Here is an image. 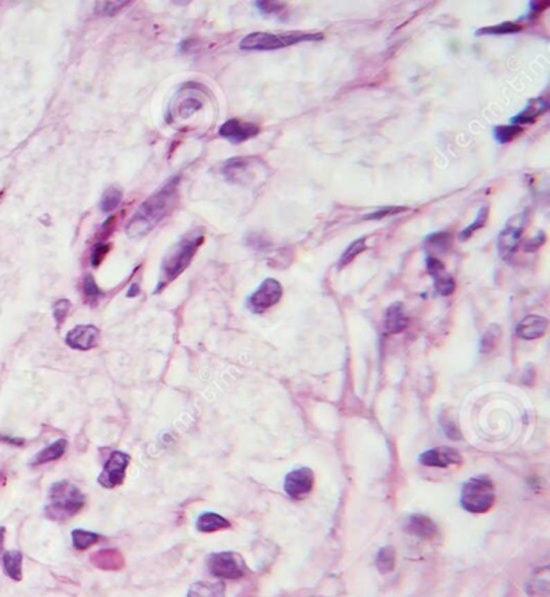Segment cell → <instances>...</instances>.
Here are the masks:
<instances>
[{
	"label": "cell",
	"instance_id": "cell-1",
	"mask_svg": "<svg viewBox=\"0 0 550 597\" xmlns=\"http://www.w3.org/2000/svg\"><path fill=\"white\" fill-rule=\"evenodd\" d=\"M178 179L168 183L163 189H160L157 194L149 197L139 212L136 213L133 220L129 221L126 232L129 237H143L152 230V228L163 220L168 213L173 212V208L178 203Z\"/></svg>",
	"mask_w": 550,
	"mask_h": 597
},
{
	"label": "cell",
	"instance_id": "cell-2",
	"mask_svg": "<svg viewBox=\"0 0 550 597\" xmlns=\"http://www.w3.org/2000/svg\"><path fill=\"white\" fill-rule=\"evenodd\" d=\"M205 236H203L202 228H197L191 232H187L172 250L165 257L162 271H160V281L155 293H160L165 286H168L172 281L178 278L184 270L191 265L194 255L197 254L199 247L203 244Z\"/></svg>",
	"mask_w": 550,
	"mask_h": 597
},
{
	"label": "cell",
	"instance_id": "cell-3",
	"mask_svg": "<svg viewBox=\"0 0 550 597\" xmlns=\"http://www.w3.org/2000/svg\"><path fill=\"white\" fill-rule=\"evenodd\" d=\"M86 504L84 494L73 483L58 481L51 488L46 517L52 522H66L77 515Z\"/></svg>",
	"mask_w": 550,
	"mask_h": 597
},
{
	"label": "cell",
	"instance_id": "cell-4",
	"mask_svg": "<svg viewBox=\"0 0 550 597\" xmlns=\"http://www.w3.org/2000/svg\"><path fill=\"white\" fill-rule=\"evenodd\" d=\"M323 39V34H311L305 31H289L281 34L271 33H252L249 36L242 39L241 48L242 50H277V48H284L289 46H295L299 42L305 41H318Z\"/></svg>",
	"mask_w": 550,
	"mask_h": 597
},
{
	"label": "cell",
	"instance_id": "cell-5",
	"mask_svg": "<svg viewBox=\"0 0 550 597\" xmlns=\"http://www.w3.org/2000/svg\"><path fill=\"white\" fill-rule=\"evenodd\" d=\"M268 165L259 157H236L223 165L221 173L235 184H257L266 178Z\"/></svg>",
	"mask_w": 550,
	"mask_h": 597
},
{
	"label": "cell",
	"instance_id": "cell-6",
	"mask_svg": "<svg viewBox=\"0 0 550 597\" xmlns=\"http://www.w3.org/2000/svg\"><path fill=\"white\" fill-rule=\"evenodd\" d=\"M495 504V488L489 478L479 477L465 483L461 489V507L470 513H486Z\"/></svg>",
	"mask_w": 550,
	"mask_h": 597
},
{
	"label": "cell",
	"instance_id": "cell-7",
	"mask_svg": "<svg viewBox=\"0 0 550 597\" xmlns=\"http://www.w3.org/2000/svg\"><path fill=\"white\" fill-rule=\"evenodd\" d=\"M208 570L213 576L221 580H241L247 575L244 559L236 552H218L208 557Z\"/></svg>",
	"mask_w": 550,
	"mask_h": 597
},
{
	"label": "cell",
	"instance_id": "cell-8",
	"mask_svg": "<svg viewBox=\"0 0 550 597\" xmlns=\"http://www.w3.org/2000/svg\"><path fill=\"white\" fill-rule=\"evenodd\" d=\"M281 299H282L281 283L273 278H270V279H265L264 283L259 286V289L250 295L249 302H247V307H249L250 312L254 313H265L266 310L275 307Z\"/></svg>",
	"mask_w": 550,
	"mask_h": 597
},
{
	"label": "cell",
	"instance_id": "cell-9",
	"mask_svg": "<svg viewBox=\"0 0 550 597\" xmlns=\"http://www.w3.org/2000/svg\"><path fill=\"white\" fill-rule=\"evenodd\" d=\"M129 465V455L125 452H113L107 460L104 472L99 477V484L102 488H116L123 484L126 477V468Z\"/></svg>",
	"mask_w": 550,
	"mask_h": 597
},
{
	"label": "cell",
	"instance_id": "cell-10",
	"mask_svg": "<svg viewBox=\"0 0 550 597\" xmlns=\"http://www.w3.org/2000/svg\"><path fill=\"white\" fill-rule=\"evenodd\" d=\"M313 484H315L313 472H311L310 468L302 467V468L292 470V472L287 475L284 479V491L289 497L300 501V499H304L311 493Z\"/></svg>",
	"mask_w": 550,
	"mask_h": 597
},
{
	"label": "cell",
	"instance_id": "cell-11",
	"mask_svg": "<svg viewBox=\"0 0 550 597\" xmlns=\"http://www.w3.org/2000/svg\"><path fill=\"white\" fill-rule=\"evenodd\" d=\"M260 133V126L252 121L241 120V118H231L228 120L225 125L220 128V136L230 140L232 144H241L246 143L252 138H255Z\"/></svg>",
	"mask_w": 550,
	"mask_h": 597
},
{
	"label": "cell",
	"instance_id": "cell-12",
	"mask_svg": "<svg viewBox=\"0 0 550 597\" xmlns=\"http://www.w3.org/2000/svg\"><path fill=\"white\" fill-rule=\"evenodd\" d=\"M100 331L92 324H81L66 334L65 342L75 351H91L99 344Z\"/></svg>",
	"mask_w": 550,
	"mask_h": 597
},
{
	"label": "cell",
	"instance_id": "cell-13",
	"mask_svg": "<svg viewBox=\"0 0 550 597\" xmlns=\"http://www.w3.org/2000/svg\"><path fill=\"white\" fill-rule=\"evenodd\" d=\"M420 462L426 467L449 468L461 463V454L452 448H436L420 455Z\"/></svg>",
	"mask_w": 550,
	"mask_h": 597
},
{
	"label": "cell",
	"instance_id": "cell-14",
	"mask_svg": "<svg viewBox=\"0 0 550 597\" xmlns=\"http://www.w3.org/2000/svg\"><path fill=\"white\" fill-rule=\"evenodd\" d=\"M526 221L528 218L524 213H520V215H517L508 221V225L505 226V230L500 232L499 236L500 250L504 252L513 250L515 247L520 244V241H522L523 237V232L526 230Z\"/></svg>",
	"mask_w": 550,
	"mask_h": 597
},
{
	"label": "cell",
	"instance_id": "cell-15",
	"mask_svg": "<svg viewBox=\"0 0 550 597\" xmlns=\"http://www.w3.org/2000/svg\"><path fill=\"white\" fill-rule=\"evenodd\" d=\"M549 322L547 318L541 317V315H528L526 318H523L517 327V334L518 338L528 339V341H534V339L542 338L547 333Z\"/></svg>",
	"mask_w": 550,
	"mask_h": 597
},
{
	"label": "cell",
	"instance_id": "cell-16",
	"mask_svg": "<svg viewBox=\"0 0 550 597\" xmlns=\"http://www.w3.org/2000/svg\"><path fill=\"white\" fill-rule=\"evenodd\" d=\"M92 565L100 570L116 571L125 567V557L118 549H100L91 557Z\"/></svg>",
	"mask_w": 550,
	"mask_h": 597
},
{
	"label": "cell",
	"instance_id": "cell-17",
	"mask_svg": "<svg viewBox=\"0 0 550 597\" xmlns=\"http://www.w3.org/2000/svg\"><path fill=\"white\" fill-rule=\"evenodd\" d=\"M407 531L416 538H423V540H432L437 535V526L430 517L413 515L408 520Z\"/></svg>",
	"mask_w": 550,
	"mask_h": 597
},
{
	"label": "cell",
	"instance_id": "cell-18",
	"mask_svg": "<svg viewBox=\"0 0 550 597\" xmlns=\"http://www.w3.org/2000/svg\"><path fill=\"white\" fill-rule=\"evenodd\" d=\"M384 327H386V331L391 334L402 333L403 329L408 327V317L402 304H392L391 307L387 309L386 318H384Z\"/></svg>",
	"mask_w": 550,
	"mask_h": 597
},
{
	"label": "cell",
	"instance_id": "cell-19",
	"mask_svg": "<svg viewBox=\"0 0 550 597\" xmlns=\"http://www.w3.org/2000/svg\"><path fill=\"white\" fill-rule=\"evenodd\" d=\"M223 581H199L189 588L187 597H225Z\"/></svg>",
	"mask_w": 550,
	"mask_h": 597
},
{
	"label": "cell",
	"instance_id": "cell-20",
	"mask_svg": "<svg viewBox=\"0 0 550 597\" xmlns=\"http://www.w3.org/2000/svg\"><path fill=\"white\" fill-rule=\"evenodd\" d=\"M66 446H68L66 439H58V441H55V443L51 444V446H47L46 449H42L41 452L34 455L31 465H33V467H37V465H44V463L53 462V460L62 459L63 455H65V452H66Z\"/></svg>",
	"mask_w": 550,
	"mask_h": 597
},
{
	"label": "cell",
	"instance_id": "cell-21",
	"mask_svg": "<svg viewBox=\"0 0 550 597\" xmlns=\"http://www.w3.org/2000/svg\"><path fill=\"white\" fill-rule=\"evenodd\" d=\"M231 526V523L226 520V518H223L221 515H218V513H203V515L199 517L197 520V530L201 533H215V531H221V530H228V528Z\"/></svg>",
	"mask_w": 550,
	"mask_h": 597
},
{
	"label": "cell",
	"instance_id": "cell-22",
	"mask_svg": "<svg viewBox=\"0 0 550 597\" xmlns=\"http://www.w3.org/2000/svg\"><path fill=\"white\" fill-rule=\"evenodd\" d=\"M3 571L7 573V576L15 580V581H21L23 578V555L21 552L18 551H10L5 552L3 559Z\"/></svg>",
	"mask_w": 550,
	"mask_h": 597
},
{
	"label": "cell",
	"instance_id": "cell-23",
	"mask_svg": "<svg viewBox=\"0 0 550 597\" xmlns=\"http://www.w3.org/2000/svg\"><path fill=\"white\" fill-rule=\"evenodd\" d=\"M547 107H549V102L546 99L533 100L531 104L526 107V110H523L518 116H515L513 125L520 126L523 123H533V121H536L539 116L547 110Z\"/></svg>",
	"mask_w": 550,
	"mask_h": 597
},
{
	"label": "cell",
	"instance_id": "cell-24",
	"mask_svg": "<svg viewBox=\"0 0 550 597\" xmlns=\"http://www.w3.org/2000/svg\"><path fill=\"white\" fill-rule=\"evenodd\" d=\"M81 293H82V299H84L86 304L89 305H95L99 302V299L104 295L102 293V289L97 286L94 276L92 275H86L84 278H82L81 283Z\"/></svg>",
	"mask_w": 550,
	"mask_h": 597
},
{
	"label": "cell",
	"instance_id": "cell-25",
	"mask_svg": "<svg viewBox=\"0 0 550 597\" xmlns=\"http://www.w3.org/2000/svg\"><path fill=\"white\" fill-rule=\"evenodd\" d=\"M500 336H502V329H500V327H497V324H491V327L486 329L483 341H481V352L483 353L494 352L495 349L499 347Z\"/></svg>",
	"mask_w": 550,
	"mask_h": 597
},
{
	"label": "cell",
	"instance_id": "cell-26",
	"mask_svg": "<svg viewBox=\"0 0 550 597\" xmlns=\"http://www.w3.org/2000/svg\"><path fill=\"white\" fill-rule=\"evenodd\" d=\"M367 237H360V239L354 241L352 244H350L345 252L340 257L339 260V268H344V266H347L349 264H352V261L357 259V257L362 254V252L367 250Z\"/></svg>",
	"mask_w": 550,
	"mask_h": 597
},
{
	"label": "cell",
	"instance_id": "cell-27",
	"mask_svg": "<svg viewBox=\"0 0 550 597\" xmlns=\"http://www.w3.org/2000/svg\"><path fill=\"white\" fill-rule=\"evenodd\" d=\"M376 567L379 573H391L396 569V551L392 547H383L376 557Z\"/></svg>",
	"mask_w": 550,
	"mask_h": 597
},
{
	"label": "cell",
	"instance_id": "cell-28",
	"mask_svg": "<svg viewBox=\"0 0 550 597\" xmlns=\"http://www.w3.org/2000/svg\"><path fill=\"white\" fill-rule=\"evenodd\" d=\"M71 536H73V546H75L77 551H87L100 540L99 535L86 530H75L71 533Z\"/></svg>",
	"mask_w": 550,
	"mask_h": 597
},
{
	"label": "cell",
	"instance_id": "cell-29",
	"mask_svg": "<svg viewBox=\"0 0 550 597\" xmlns=\"http://www.w3.org/2000/svg\"><path fill=\"white\" fill-rule=\"evenodd\" d=\"M431 276L434 278L436 289L439 291V294L450 295L455 291V281L449 273H447L446 268L436 271V273H432Z\"/></svg>",
	"mask_w": 550,
	"mask_h": 597
},
{
	"label": "cell",
	"instance_id": "cell-30",
	"mask_svg": "<svg viewBox=\"0 0 550 597\" xmlns=\"http://www.w3.org/2000/svg\"><path fill=\"white\" fill-rule=\"evenodd\" d=\"M523 133V126L518 125H507V126H499L495 128V139L500 144H508L518 138Z\"/></svg>",
	"mask_w": 550,
	"mask_h": 597
},
{
	"label": "cell",
	"instance_id": "cell-31",
	"mask_svg": "<svg viewBox=\"0 0 550 597\" xmlns=\"http://www.w3.org/2000/svg\"><path fill=\"white\" fill-rule=\"evenodd\" d=\"M120 202H121V191H120V189L115 187V186L109 187L104 192V197H102V202H100L102 212H113L115 208L120 205Z\"/></svg>",
	"mask_w": 550,
	"mask_h": 597
},
{
	"label": "cell",
	"instance_id": "cell-32",
	"mask_svg": "<svg viewBox=\"0 0 550 597\" xmlns=\"http://www.w3.org/2000/svg\"><path fill=\"white\" fill-rule=\"evenodd\" d=\"M441 425H442V428H444L446 434L449 436L450 439H454V441L460 439V436H461L460 434V426L457 425L455 419H450L449 412H444V414L441 415Z\"/></svg>",
	"mask_w": 550,
	"mask_h": 597
},
{
	"label": "cell",
	"instance_id": "cell-33",
	"mask_svg": "<svg viewBox=\"0 0 550 597\" xmlns=\"http://www.w3.org/2000/svg\"><path fill=\"white\" fill-rule=\"evenodd\" d=\"M488 217H489V207L486 205V207L481 208L479 215H478V218H476V221L473 223V225H470L464 232H461V239H464V241L468 239V237L471 235H473V232L481 230V228H484L486 226V221H488Z\"/></svg>",
	"mask_w": 550,
	"mask_h": 597
},
{
	"label": "cell",
	"instance_id": "cell-34",
	"mask_svg": "<svg viewBox=\"0 0 550 597\" xmlns=\"http://www.w3.org/2000/svg\"><path fill=\"white\" fill-rule=\"evenodd\" d=\"M70 309H71V304H70V300H66V299L57 300L55 305H53V318H55L58 328H60L63 322L66 320Z\"/></svg>",
	"mask_w": 550,
	"mask_h": 597
},
{
	"label": "cell",
	"instance_id": "cell-35",
	"mask_svg": "<svg viewBox=\"0 0 550 597\" xmlns=\"http://www.w3.org/2000/svg\"><path fill=\"white\" fill-rule=\"evenodd\" d=\"M522 29H523L522 24H517V23H504V24H500V26H495V28H484L483 31H479V34H483V33H486V34L518 33V31H522Z\"/></svg>",
	"mask_w": 550,
	"mask_h": 597
},
{
	"label": "cell",
	"instance_id": "cell-36",
	"mask_svg": "<svg viewBox=\"0 0 550 597\" xmlns=\"http://www.w3.org/2000/svg\"><path fill=\"white\" fill-rule=\"evenodd\" d=\"M110 249H111V246L110 244H105V242H102V244L97 246L95 249H92V254H91L92 265L99 266L102 264V261H104L107 254H109V252H110Z\"/></svg>",
	"mask_w": 550,
	"mask_h": 597
},
{
	"label": "cell",
	"instance_id": "cell-37",
	"mask_svg": "<svg viewBox=\"0 0 550 597\" xmlns=\"http://www.w3.org/2000/svg\"><path fill=\"white\" fill-rule=\"evenodd\" d=\"M128 3L129 2H105V3H102L100 5L102 15H107V17H113V15L118 13L121 8L128 7Z\"/></svg>",
	"mask_w": 550,
	"mask_h": 597
},
{
	"label": "cell",
	"instance_id": "cell-38",
	"mask_svg": "<svg viewBox=\"0 0 550 597\" xmlns=\"http://www.w3.org/2000/svg\"><path fill=\"white\" fill-rule=\"evenodd\" d=\"M116 220H118V218H116V217H111L110 220L105 223L104 228H102V230H100L99 232H97L95 241H99L100 244H102V242H104V241L107 239V237H109V236L111 235V232H113V230H115V221H116Z\"/></svg>",
	"mask_w": 550,
	"mask_h": 597
},
{
	"label": "cell",
	"instance_id": "cell-39",
	"mask_svg": "<svg viewBox=\"0 0 550 597\" xmlns=\"http://www.w3.org/2000/svg\"><path fill=\"white\" fill-rule=\"evenodd\" d=\"M199 107H201V104H199L197 100L189 99L181 105V110H179V113H181L183 118H187V116H191L194 113V111L199 110Z\"/></svg>",
	"mask_w": 550,
	"mask_h": 597
},
{
	"label": "cell",
	"instance_id": "cell-40",
	"mask_svg": "<svg viewBox=\"0 0 550 597\" xmlns=\"http://www.w3.org/2000/svg\"><path fill=\"white\" fill-rule=\"evenodd\" d=\"M259 3V7L264 10V12L266 13V15H271L273 12H277L279 13L282 8H284V5H277V3H275V2H257Z\"/></svg>",
	"mask_w": 550,
	"mask_h": 597
},
{
	"label": "cell",
	"instance_id": "cell-41",
	"mask_svg": "<svg viewBox=\"0 0 550 597\" xmlns=\"http://www.w3.org/2000/svg\"><path fill=\"white\" fill-rule=\"evenodd\" d=\"M3 542H5V528L0 526V555L3 552Z\"/></svg>",
	"mask_w": 550,
	"mask_h": 597
},
{
	"label": "cell",
	"instance_id": "cell-42",
	"mask_svg": "<svg viewBox=\"0 0 550 597\" xmlns=\"http://www.w3.org/2000/svg\"><path fill=\"white\" fill-rule=\"evenodd\" d=\"M138 293H139V288H138V286H133V291H129L128 295H129V297H133V295H136Z\"/></svg>",
	"mask_w": 550,
	"mask_h": 597
}]
</instances>
